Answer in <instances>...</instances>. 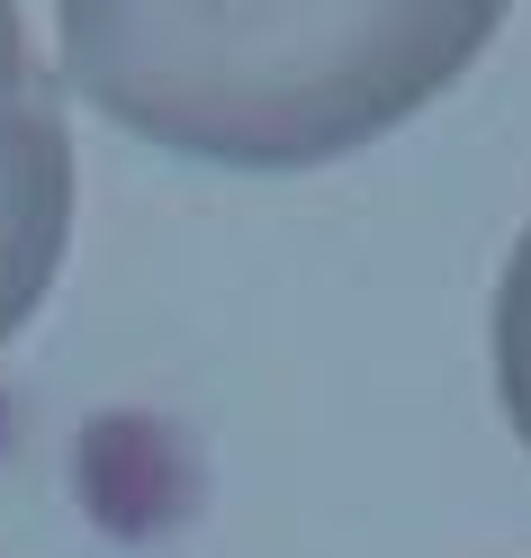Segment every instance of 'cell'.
I'll return each mask as SVG.
<instances>
[{"label":"cell","mask_w":531,"mask_h":558,"mask_svg":"<svg viewBox=\"0 0 531 558\" xmlns=\"http://www.w3.org/2000/svg\"><path fill=\"white\" fill-rule=\"evenodd\" d=\"M514 0H55L63 82L126 135L226 171L370 154L505 27Z\"/></svg>","instance_id":"6da1fadb"},{"label":"cell","mask_w":531,"mask_h":558,"mask_svg":"<svg viewBox=\"0 0 531 558\" xmlns=\"http://www.w3.org/2000/svg\"><path fill=\"white\" fill-rule=\"evenodd\" d=\"M73 243V118L27 46L19 0H0V342L46 306Z\"/></svg>","instance_id":"7a4b0ae2"},{"label":"cell","mask_w":531,"mask_h":558,"mask_svg":"<svg viewBox=\"0 0 531 558\" xmlns=\"http://www.w3.org/2000/svg\"><path fill=\"white\" fill-rule=\"evenodd\" d=\"M495 388H505V414L531 450V234L514 243L505 289H495Z\"/></svg>","instance_id":"3957f363"}]
</instances>
